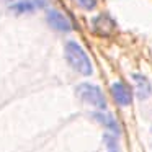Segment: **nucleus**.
<instances>
[{
	"mask_svg": "<svg viewBox=\"0 0 152 152\" xmlns=\"http://www.w3.org/2000/svg\"><path fill=\"white\" fill-rule=\"evenodd\" d=\"M132 80H134V87H136V95L139 100H147L152 93V87L151 82L145 75L142 74H132Z\"/></svg>",
	"mask_w": 152,
	"mask_h": 152,
	"instance_id": "obj_6",
	"label": "nucleus"
},
{
	"mask_svg": "<svg viewBox=\"0 0 152 152\" xmlns=\"http://www.w3.org/2000/svg\"><path fill=\"white\" fill-rule=\"evenodd\" d=\"M79 2V5L82 8H85V10H93V8L96 7V0H77Z\"/></svg>",
	"mask_w": 152,
	"mask_h": 152,
	"instance_id": "obj_8",
	"label": "nucleus"
},
{
	"mask_svg": "<svg viewBox=\"0 0 152 152\" xmlns=\"http://www.w3.org/2000/svg\"><path fill=\"white\" fill-rule=\"evenodd\" d=\"M93 118H95V121H98L102 126H105V128L111 129L113 132H118V131H119V128H118V121H116L115 116L110 115V113L96 111V113H93Z\"/></svg>",
	"mask_w": 152,
	"mask_h": 152,
	"instance_id": "obj_7",
	"label": "nucleus"
},
{
	"mask_svg": "<svg viewBox=\"0 0 152 152\" xmlns=\"http://www.w3.org/2000/svg\"><path fill=\"white\" fill-rule=\"evenodd\" d=\"M75 93L87 105H92V106L100 108V110L106 108V98H105V95H103L102 88L98 85H93V83H80V85H77Z\"/></svg>",
	"mask_w": 152,
	"mask_h": 152,
	"instance_id": "obj_2",
	"label": "nucleus"
},
{
	"mask_svg": "<svg viewBox=\"0 0 152 152\" xmlns=\"http://www.w3.org/2000/svg\"><path fill=\"white\" fill-rule=\"evenodd\" d=\"M46 21L53 30L59 31V33H69V31H72V23H70V20L59 10H54V8L48 10Z\"/></svg>",
	"mask_w": 152,
	"mask_h": 152,
	"instance_id": "obj_3",
	"label": "nucleus"
},
{
	"mask_svg": "<svg viewBox=\"0 0 152 152\" xmlns=\"http://www.w3.org/2000/svg\"><path fill=\"white\" fill-rule=\"evenodd\" d=\"M46 0H20L17 4H13L10 7V10L17 15H23V13H31V12H36L39 8L46 7Z\"/></svg>",
	"mask_w": 152,
	"mask_h": 152,
	"instance_id": "obj_5",
	"label": "nucleus"
},
{
	"mask_svg": "<svg viewBox=\"0 0 152 152\" xmlns=\"http://www.w3.org/2000/svg\"><path fill=\"white\" fill-rule=\"evenodd\" d=\"M64 54H66L69 66L75 72L82 74V75H92L93 74L92 61H90L88 54L85 53V49L77 41H67L64 46Z\"/></svg>",
	"mask_w": 152,
	"mask_h": 152,
	"instance_id": "obj_1",
	"label": "nucleus"
},
{
	"mask_svg": "<svg viewBox=\"0 0 152 152\" xmlns=\"http://www.w3.org/2000/svg\"><path fill=\"white\" fill-rule=\"evenodd\" d=\"M111 95L115 98V102L119 106H129L132 103V92L124 82L118 80V82L111 83Z\"/></svg>",
	"mask_w": 152,
	"mask_h": 152,
	"instance_id": "obj_4",
	"label": "nucleus"
}]
</instances>
